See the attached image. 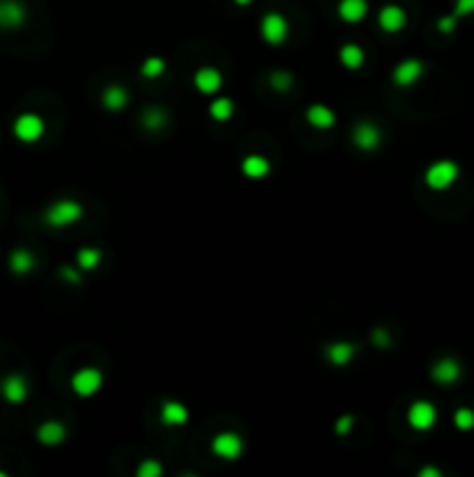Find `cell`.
Returning a JSON list of instances; mask_svg holds the SVG:
<instances>
[{
    "label": "cell",
    "instance_id": "44dd1931",
    "mask_svg": "<svg viewBox=\"0 0 474 477\" xmlns=\"http://www.w3.org/2000/svg\"><path fill=\"white\" fill-rule=\"evenodd\" d=\"M160 421L165 426H184L188 421V407L179 400H165L160 407Z\"/></svg>",
    "mask_w": 474,
    "mask_h": 477
},
{
    "label": "cell",
    "instance_id": "30bf717a",
    "mask_svg": "<svg viewBox=\"0 0 474 477\" xmlns=\"http://www.w3.org/2000/svg\"><path fill=\"white\" fill-rule=\"evenodd\" d=\"M26 5L19 0H0V28L17 30L26 24Z\"/></svg>",
    "mask_w": 474,
    "mask_h": 477
},
{
    "label": "cell",
    "instance_id": "d4e9b609",
    "mask_svg": "<svg viewBox=\"0 0 474 477\" xmlns=\"http://www.w3.org/2000/svg\"><path fill=\"white\" fill-rule=\"evenodd\" d=\"M235 112V105L231 98H217V101H212L210 105V115L214 121H228L233 117Z\"/></svg>",
    "mask_w": 474,
    "mask_h": 477
},
{
    "label": "cell",
    "instance_id": "3957f363",
    "mask_svg": "<svg viewBox=\"0 0 474 477\" xmlns=\"http://www.w3.org/2000/svg\"><path fill=\"white\" fill-rule=\"evenodd\" d=\"M12 131L19 142L33 145V142H37L44 135V119L40 115H33V112H24V115L14 119Z\"/></svg>",
    "mask_w": 474,
    "mask_h": 477
},
{
    "label": "cell",
    "instance_id": "52a82bcc",
    "mask_svg": "<svg viewBox=\"0 0 474 477\" xmlns=\"http://www.w3.org/2000/svg\"><path fill=\"white\" fill-rule=\"evenodd\" d=\"M407 424L414 431H430L437 424V407L430 400H414L407 410Z\"/></svg>",
    "mask_w": 474,
    "mask_h": 477
},
{
    "label": "cell",
    "instance_id": "9c48e42d",
    "mask_svg": "<svg viewBox=\"0 0 474 477\" xmlns=\"http://www.w3.org/2000/svg\"><path fill=\"white\" fill-rule=\"evenodd\" d=\"M423 70H425V65L418 58H404L393 68V82L400 89L414 87L416 82L423 77Z\"/></svg>",
    "mask_w": 474,
    "mask_h": 477
},
{
    "label": "cell",
    "instance_id": "4dcf8cb0",
    "mask_svg": "<svg viewBox=\"0 0 474 477\" xmlns=\"http://www.w3.org/2000/svg\"><path fill=\"white\" fill-rule=\"evenodd\" d=\"M454 14H456L458 19L470 17V14H474V0H456Z\"/></svg>",
    "mask_w": 474,
    "mask_h": 477
},
{
    "label": "cell",
    "instance_id": "2e32d148",
    "mask_svg": "<svg viewBox=\"0 0 474 477\" xmlns=\"http://www.w3.org/2000/svg\"><path fill=\"white\" fill-rule=\"evenodd\" d=\"M358 352V347L354 343H347V340H338V343L326 345V359L333 363L335 368H344L354 361Z\"/></svg>",
    "mask_w": 474,
    "mask_h": 477
},
{
    "label": "cell",
    "instance_id": "f1b7e54d",
    "mask_svg": "<svg viewBox=\"0 0 474 477\" xmlns=\"http://www.w3.org/2000/svg\"><path fill=\"white\" fill-rule=\"evenodd\" d=\"M270 84L274 91H279V94H286V91L293 87V77H290V72H286V70H277V72H272Z\"/></svg>",
    "mask_w": 474,
    "mask_h": 477
},
{
    "label": "cell",
    "instance_id": "4fadbf2b",
    "mask_svg": "<svg viewBox=\"0 0 474 477\" xmlns=\"http://www.w3.org/2000/svg\"><path fill=\"white\" fill-rule=\"evenodd\" d=\"M193 87L205 96H214V94H219L221 87H224V75H221L217 68L205 65L193 75Z\"/></svg>",
    "mask_w": 474,
    "mask_h": 477
},
{
    "label": "cell",
    "instance_id": "cb8c5ba5",
    "mask_svg": "<svg viewBox=\"0 0 474 477\" xmlns=\"http://www.w3.org/2000/svg\"><path fill=\"white\" fill-rule=\"evenodd\" d=\"M101 261H103V252L96 247H82L77 252V266L82 272H91L94 268H98Z\"/></svg>",
    "mask_w": 474,
    "mask_h": 477
},
{
    "label": "cell",
    "instance_id": "484cf974",
    "mask_svg": "<svg viewBox=\"0 0 474 477\" xmlns=\"http://www.w3.org/2000/svg\"><path fill=\"white\" fill-rule=\"evenodd\" d=\"M165 121H167V115H165V110H160V108H149L142 112V124L147 131H160V128L165 126Z\"/></svg>",
    "mask_w": 474,
    "mask_h": 477
},
{
    "label": "cell",
    "instance_id": "8d00e7d4",
    "mask_svg": "<svg viewBox=\"0 0 474 477\" xmlns=\"http://www.w3.org/2000/svg\"><path fill=\"white\" fill-rule=\"evenodd\" d=\"M233 3H235V5H242V7H244V5H249L251 0H233Z\"/></svg>",
    "mask_w": 474,
    "mask_h": 477
},
{
    "label": "cell",
    "instance_id": "603a6c76",
    "mask_svg": "<svg viewBox=\"0 0 474 477\" xmlns=\"http://www.w3.org/2000/svg\"><path fill=\"white\" fill-rule=\"evenodd\" d=\"M340 61L344 68H349V70H358V68L365 63V51L358 47V44L349 42L340 49Z\"/></svg>",
    "mask_w": 474,
    "mask_h": 477
},
{
    "label": "cell",
    "instance_id": "6da1fadb",
    "mask_svg": "<svg viewBox=\"0 0 474 477\" xmlns=\"http://www.w3.org/2000/svg\"><path fill=\"white\" fill-rule=\"evenodd\" d=\"M82 217H84L82 203L72 198H60L44 210V224L51 226V229H65V226L82 222Z\"/></svg>",
    "mask_w": 474,
    "mask_h": 477
},
{
    "label": "cell",
    "instance_id": "9a60e30c",
    "mask_svg": "<svg viewBox=\"0 0 474 477\" xmlns=\"http://www.w3.org/2000/svg\"><path fill=\"white\" fill-rule=\"evenodd\" d=\"M407 24V14L400 5H384L379 12V28L384 33H400Z\"/></svg>",
    "mask_w": 474,
    "mask_h": 477
},
{
    "label": "cell",
    "instance_id": "f546056e",
    "mask_svg": "<svg viewBox=\"0 0 474 477\" xmlns=\"http://www.w3.org/2000/svg\"><path fill=\"white\" fill-rule=\"evenodd\" d=\"M160 475H163V466L156 459H144L137 466V477H160Z\"/></svg>",
    "mask_w": 474,
    "mask_h": 477
},
{
    "label": "cell",
    "instance_id": "d6a6232c",
    "mask_svg": "<svg viewBox=\"0 0 474 477\" xmlns=\"http://www.w3.org/2000/svg\"><path fill=\"white\" fill-rule=\"evenodd\" d=\"M372 340H374V345H377L379 350H386V347H391V338H388L386 329H374Z\"/></svg>",
    "mask_w": 474,
    "mask_h": 477
},
{
    "label": "cell",
    "instance_id": "83f0119b",
    "mask_svg": "<svg viewBox=\"0 0 474 477\" xmlns=\"http://www.w3.org/2000/svg\"><path fill=\"white\" fill-rule=\"evenodd\" d=\"M454 426L458 431H472L474 428V410H470V407H458L454 412Z\"/></svg>",
    "mask_w": 474,
    "mask_h": 477
},
{
    "label": "cell",
    "instance_id": "d590c367",
    "mask_svg": "<svg viewBox=\"0 0 474 477\" xmlns=\"http://www.w3.org/2000/svg\"><path fill=\"white\" fill-rule=\"evenodd\" d=\"M418 475L421 477H442V471H437V468H421Z\"/></svg>",
    "mask_w": 474,
    "mask_h": 477
},
{
    "label": "cell",
    "instance_id": "8fae6325",
    "mask_svg": "<svg viewBox=\"0 0 474 477\" xmlns=\"http://www.w3.org/2000/svg\"><path fill=\"white\" fill-rule=\"evenodd\" d=\"M351 138H354V145L358 149L372 151L381 145V128L377 124H372V121H358V124L354 126Z\"/></svg>",
    "mask_w": 474,
    "mask_h": 477
},
{
    "label": "cell",
    "instance_id": "ba28073f",
    "mask_svg": "<svg viewBox=\"0 0 474 477\" xmlns=\"http://www.w3.org/2000/svg\"><path fill=\"white\" fill-rule=\"evenodd\" d=\"M28 391H30L28 380L21 373H10L0 380V393H3V398L12 405L24 403V400L28 398Z\"/></svg>",
    "mask_w": 474,
    "mask_h": 477
},
{
    "label": "cell",
    "instance_id": "7402d4cb",
    "mask_svg": "<svg viewBox=\"0 0 474 477\" xmlns=\"http://www.w3.org/2000/svg\"><path fill=\"white\" fill-rule=\"evenodd\" d=\"M242 172L249 179H263L270 172V161L263 154H249L242 161Z\"/></svg>",
    "mask_w": 474,
    "mask_h": 477
},
{
    "label": "cell",
    "instance_id": "ac0fdd59",
    "mask_svg": "<svg viewBox=\"0 0 474 477\" xmlns=\"http://www.w3.org/2000/svg\"><path fill=\"white\" fill-rule=\"evenodd\" d=\"M128 101H131V96H128V91L121 87V84H110L103 89L101 94V103L107 112H121L126 110Z\"/></svg>",
    "mask_w": 474,
    "mask_h": 477
},
{
    "label": "cell",
    "instance_id": "7c38bea8",
    "mask_svg": "<svg viewBox=\"0 0 474 477\" xmlns=\"http://www.w3.org/2000/svg\"><path fill=\"white\" fill-rule=\"evenodd\" d=\"M461 375H463L461 363H458L456 359H451V357L435 361L433 368H430V377L437 384H442V387H451V384H456L458 380H461Z\"/></svg>",
    "mask_w": 474,
    "mask_h": 477
},
{
    "label": "cell",
    "instance_id": "8992f818",
    "mask_svg": "<svg viewBox=\"0 0 474 477\" xmlns=\"http://www.w3.org/2000/svg\"><path fill=\"white\" fill-rule=\"evenodd\" d=\"M261 35L267 44L272 47H279V44L286 42L288 37V21L284 14L279 12H267L261 19Z\"/></svg>",
    "mask_w": 474,
    "mask_h": 477
},
{
    "label": "cell",
    "instance_id": "d6986e66",
    "mask_svg": "<svg viewBox=\"0 0 474 477\" xmlns=\"http://www.w3.org/2000/svg\"><path fill=\"white\" fill-rule=\"evenodd\" d=\"M305 117H307V124L312 128H319V131H328V128L335 126V121H338V117H335V112L328 108V105H312V108H307V112H305Z\"/></svg>",
    "mask_w": 474,
    "mask_h": 477
},
{
    "label": "cell",
    "instance_id": "7a4b0ae2",
    "mask_svg": "<svg viewBox=\"0 0 474 477\" xmlns=\"http://www.w3.org/2000/svg\"><path fill=\"white\" fill-rule=\"evenodd\" d=\"M461 177V165L451 158H442V161H435L425 168V186L433 189V191H444L454 182Z\"/></svg>",
    "mask_w": 474,
    "mask_h": 477
},
{
    "label": "cell",
    "instance_id": "5bb4252c",
    "mask_svg": "<svg viewBox=\"0 0 474 477\" xmlns=\"http://www.w3.org/2000/svg\"><path fill=\"white\" fill-rule=\"evenodd\" d=\"M68 438V428L63 421L58 419H49V421H42L40 426H37V440H40L44 447H58V445H63Z\"/></svg>",
    "mask_w": 474,
    "mask_h": 477
},
{
    "label": "cell",
    "instance_id": "277c9868",
    "mask_svg": "<svg viewBox=\"0 0 474 477\" xmlns=\"http://www.w3.org/2000/svg\"><path fill=\"white\" fill-rule=\"evenodd\" d=\"M212 452L224 461H237L244 452V440L235 431H221L212 438Z\"/></svg>",
    "mask_w": 474,
    "mask_h": 477
},
{
    "label": "cell",
    "instance_id": "e575fe53",
    "mask_svg": "<svg viewBox=\"0 0 474 477\" xmlns=\"http://www.w3.org/2000/svg\"><path fill=\"white\" fill-rule=\"evenodd\" d=\"M60 277L65 279V282L70 284H79L82 282V275L75 268H68V266H60Z\"/></svg>",
    "mask_w": 474,
    "mask_h": 477
},
{
    "label": "cell",
    "instance_id": "836d02e7",
    "mask_svg": "<svg viewBox=\"0 0 474 477\" xmlns=\"http://www.w3.org/2000/svg\"><path fill=\"white\" fill-rule=\"evenodd\" d=\"M351 428H354V417H351V414H344V417H340L338 424H335V431H338L340 435H347Z\"/></svg>",
    "mask_w": 474,
    "mask_h": 477
},
{
    "label": "cell",
    "instance_id": "e0dca14e",
    "mask_svg": "<svg viewBox=\"0 0 474 477\" xmlns=\"http://www.w3.org/2000/svg\"><path fill=\"white\" fill-rule=\"evenodd\" d=\"M35 266H37V259H35V254L30 252V249H26V247L12 249V254H10V270L14 272V275L26 277V275H30V272L35 270Z\"/></svg>",
    "mask_w": 474,
    "mask_h": 477
},
{
    "label": "cell",
    "instance_id": "4316f807",
    "mask_svg": "<svg viewBox=\"0 0 474 477\" xmlns=\"http://www.w3.org/2000/svg\"><path fill=\"white\" fill-rule=\"evenodd\" d=\"M165 72V61L160 58V56H151V58H147L142 63V68H140V75L142 77H147V80H156V77H160V75Z\"/></svg>",
    "mask_w": 474,
    "mask_h": 477
},
{
    "label": "cell",
    "instance_id": "1f68e13d",
    "mask_svg": "<svg viewBox=\"0 0 474 477\" xmlns=\"http://www.w3.org/2000/svg\"><path fill=\"white\" fill-rule=\"evenodd\" d=\"M456 24H458V17H456V14H449V17H442L437 21V28H440V33L451 35L456 30Z\"/></svg>",
    "mask_w": 474,
    "mask_h": 477
},
{
    "label": "cell",
    "instance_id": "5b68a950",
    "mask_svg": "<svg viewBox=\"0 0 474 477\" xmlns=\"http://www.w3.org/2000/svg\"><path fill=\"white\" fill-rule=\"evenodd\" d=\"M103 382H105L103 370L89 366V368H79L77 373L72 375L70 387H72L75 393H77V396L89 398V396H94V393H98L103 389Z\"/></svg>",
    "mask_w": 474,
    "mask_h": 477
},
{
    "label": "cell",
    "instance_id": "ffe728a7",
    "mask_svg": "<svg viewBox=\"0 0 474 477\" xmlns=\"http://www.w3.org/2000/svg\"><path fill=\"white\" fill-rule=\"evenodd\" d=\"M368 0H340L338 5V14L342 21H347V24H358V21H363L368 17Z\"/></svg>",
    "mask_w": 474,
    "mask_h": 477
},
{
    "label": "cell",
    "instance_id": "74e56055",
    "mask_svg": "<svg viewBox=\"0 0 474 477\" xmlns=\"http://www.w3.org/2000/svg\"><path fill=\"white\" fill-rule=\"evenodd\" d=\"M0 477H7V475H5V473H0Z\"/></svg>",
    "mask_w": 474,
    "mask_h": 477
}]
</instances>
